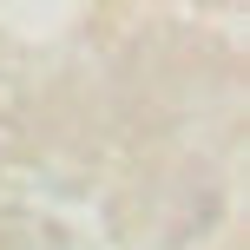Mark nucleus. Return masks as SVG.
Segmentation results:
<instances>
[]
</instances>
